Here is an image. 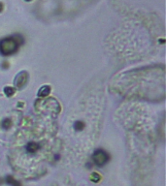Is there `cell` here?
Wrapping results in <instances>:
<instances>
[{
    "mask_svg": "<svg viewBox=\"0 0 166 186\" xmlns=\"http://www.w3.org/2000/svg\"><path fill=\"white\" fill-rule=\"evenodd\" d=\"M21 43L15 37H7L0 40V54L4 56L12 55L18 52Z\"/></svg>",
    "mask_w": 166,
    "mask_h": 186,
    "instance_id": "obj_1",
    "label": "cell"
},
{
    "mask_svg": "<svg viewBox=\"0 0 166 186\" xmlns=\"http://www.w3.org/2000/svg\"><path fill=\"white\" fill-rule=\"evenodd\" d=\"M25 1H31V0H25Z\"/></svg>",
    "mask_w": 166,
    "mask_h": 186,
    "instance_id": "obj_12",
    "label": "cell"
},
{
    "mask_svg": "<svg viewBox=\"0 0 166 186\" xmlns=\"http://www.w3.org/2000/svg\"><path fill=\"white\" fill-rule=\"evenodd\" d=\"M3 8H4V5L1 2H0V13H1L2 11H3Z\"/></svg>",
    "mask_w": 166,
    "mask_h": 186,
    "instance_id": "obj_11",
    "label": "cell"
},
{
    "mask_svg": "<svg viewBox=\"0 0 166 186\" xmlns=\"http://www.w3.org/2000/svg\"><path fill=\"white\" fill-rule=\"evenodd\" d=\"M92 161L93 163L98 167H103L106 165L107 163L110 160V156L107 153L105 150L103 149H97L93 152L92 154Z\"/></svg>",
    "mask_w": 166,
    "mask_h": 186,
    "instance_id": "obj_2",
    "label": "cell"
},
{
    "mask_svg": "<svg viewBox=\"0 0 166 186\" xmlns=\"http://www.w3.org/2000/svg\"><path fill=\"white\" fill-rule=\"evenodd\" d=\"M50 92H51L50 86H44L38 90V96L39 97H46V96H48Z\"/></svg>",
    "mask_w": 166,
    "mask_h": 186,
    "instance_id": "obj_5",
    "label": "cell"
},
{
    "mask_svg": "<svg viewBox=\"0 0 166 186\" xmlns=\"http://www.w3.org/2000/svg\"><path fill=\"white\" fill-rule=\"evenodd\" d=\"M4 93L6 94L8 97H11V96H13V95H14L15 89L13 87H11V86H7V87L4 88Z\"/></svg>",
    "mask_w": 166,
    "mask_h": 186,
    "instance_id": "obj_9",
    "label": "cell"
},
{
    "mask_svg": "<svg viewBox=\"0 0 166 186\" xmlns=\"http://www.w3.org/2000/svg\"><path fill=\"white\" fill-rule=\"evenodd\" d=\"M40 148V146L38 144L34 143V142H31V143H28L25 146V150L27 153H30V154H33L37 152V150Z\"/></svg>",
    "mask_w": 166,
    "mask_h": 186,
    "instance_id": "obj_4",
    "label": "cell"
},
{
    "mask_svg": "<svg viewBox=\"0 0 166 186\" xmlns=\"http://www.w3.org/2000/svg\"><path fill=\"white\" fill-rule=\"evenodd\" d=\"M11 125H12V121L9 118H5V119L2 121V128L5 129V130H9L11 128Z\"/></svg>",
    "mask_w": 166,
    "mask_h": 186,
    "instance_id": "obj_7",
    "label": "cell"
},
{
    "mask_svg": "<svg viewBox=\"0 0 166 186\" xmlns=\"http://www.w3.org/2000/svg\"><path fill=\"white\" fill-rule=\"evenodd\" d=\"M6 182L11 186H21V182H19L18 180H16L13 177H11V176H8L6 177Z\"/></svg>",
    "mask_w": 166,
    "mask_h": 186,
    "instance_id": "obj_6",
    "label": "cell"
},
{
    "mask_svg": "<svg viewBox=\"0 0 166 186\" xmlns=\"http://www.w3.org/2000/svg\"><path fill=\"white\" fill-rule=\"evenodd\" d=\"M85 127V123L83 121H76L74 123V129H75L76 131H81L83 130Z\"/></svg>",
    "mask_w": 166,
    "mask_h": 186,
    "instance_id": "obj_8",
    "label": "cell"
},
{
    "mask_svg": "<svg viewBox=\"0 0 166 186\" xmlns=\"http://www.w3.org/2000/svg\"><path fill=\"white\" fill-rule=\"evenodd\" d=\"M1 66H2V68H3V69H8L9 64H8V62H7V61H4Z\"/></svg>",
    "mask_w": 166,
    "mask_h": 186,
    "instance_id": "obj_10",
    "label": "cell"
},
{
    "mask_svg": "<svg viewBox=\"0 0 166 186\" xmlns=\"http://www.w3.org/2000/svg\"><path fill=\"white\" fill-rule=\"evenodd\" d=\"M28 80V75L26 72H21L20 74L17 76L15 80V86L18 88H22L24 87Z\"/></svg>",
    "mask_w": 166,
    "mask_h": 186,
    "instance_id": "obj_3",
    "label": "cell"
}]
</instances>
